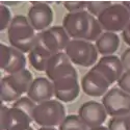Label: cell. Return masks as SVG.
Masks as SVG:
<instances>
[{"mask_svg": "<svg viewBox=\"0 0 130 130\" xmlns=\"http://www.w3.org/2000/svg\"><path fill=\"white\" fill-rule=\"evenodd\" d=\"M7 37L12 47L21 52H30L37 44V35L35 28L30 24L28 18L18 15L13 18L7 29Z\"/></svg>", "mask_w": 130, "mask_h": 130, "instance_id": "1", "label": "cell"}, {"mask_svg": "<svg viewBox=\"0 0 130 130\" xmlns=\"http://www.w3.org/2000/svg\"><path fill=\"white\" fill-rule=\"evenodd\" d=\"M66 119V110L58 100H49L37 105L34 121L41 127H55Z\"/></svg>", "mask_w": 130, "mask_h": 130, "instance_id": "2", "label": "cell"}, {"mask_svg": "<svg viewBox=\"0 0 130 130\" xmlns=\"http://www.w3.org/2000/svg\"><path fill=\"white\" fill-rule=\"evenodd\" d=\"M64 53L72 63L89 68L98 60V50L95 44L85 40H71Z\"/></svg>", "mask_w": 130, "mask_h": 130, "instance_id": "3", "label": "cell"}, {"mask_svg": "<svg viewBox=\"0 0 130 130\" xmlns=\"http://www.w3.org/2000/svg\"><path fill=\"white\" fill-rule=\"evenodd\" d=\"M107 32L123 31L130 23V12L123 3H112L97 18Z\"/></svg>", "mask_w": 130, "mask_h": 130, "instance_id": "4", "label": "cell"}, {"mask_svg": "<svg viewBox=\"0 0 130 130\" xmlns=\"http://www.w3.org/2000/svg\"><path fill=\"white\" fill-rule=\"evenodd\" d=\"M102 104L107 115L112 118L130 115V95L120 88H113L108 91L103 96Z\"/></svg>", "mask_w": 130, "mask_h": 130, "instance_id": "5", "label": "cell"}, {"mask_svg": "<svg viewBox=\"0 0 130 130\" xmlns=\"http://www.w3.org/2000/svg\"><path fill=\"white\" fill-rule=\"evenodd\" d=\"M54 96L60 102H72L80 93L78 83V74L76 69L62 75L61 77L53 81Z\"/></svg>", "mask_w": 130, "mask_h": 130, "instance_id": "6", "label": "cell"}, {"mask_svg": "<svg viewBox=\"0 0 130 130\" xmlns=\"http://www.w3.org/2000/svg\"><path fill=\"white\" fill-rule=\"evenodd\" d=\"M91 14L89 12L69 13L63 17L62 27L73 40H84L89 34Z\"/></svg>", "mask_w": 130, "mask_h": 130, "instance_id": "7", "label": "cell"}, {"mask_svg": "<svg viewBox=\"0 0 130 130\" xmlns=\"http://www.w3.org/2000/svg\"><path fill=\"white\" fill-rule=\"evenodd\" d=\"M78 116L86 127L92 129L102 126L106 120L107 112L102 103L97 101H88L79 107Z\"/></svg>", "mask_w": 130, "mask_h": 130, "instance_id": "8", "label": "cell"}, {"mask_svg": "<svg viewBox=\"0 0 130 130\" xmlns=\"http://www.w3.org/2000/svg\"><path fill=\"white\" fill-rule=\"evenodd\" d=\"M28 20L35 30L41 31L50 28L53 21V10L46 2H32L28 10Z\"/></svg>", "mask_w": 130, "mask_h": 130, "instance_id": "9", "label": "cell"}, {"mask_svg": "<svg viewBox=\"0 0 130 130\" xmlns=\"http://www.w3.org/2000/svg\"><path fill=\"white\" fill-rule=\"evenodd\" d=\"M92 69L100 73L110 83V85L116 81L118 82L125 72L121 58L116 55H107L101 57Z\"/></svg>", "mask_w": 130, "mask_h": 130, "instance_id": "10", "label": "cell"}, {"mask_svg": "<svg viewBox=\"0 0 130 130\" xmlns=\"http://www.w3.org/2000/svg\"><path fill=\"white\" fill-rule=\"evenodd\" d=\"M109 85L110 83L94 69H91L81 79L82 91L92 97L104 96L108 92Z\"/></svg>", "mask_w": 130, "mask_h": 130, "instance_id": "11", "label": "cell"}, {"mask_svg": "<svg viewBox=\"0 0 130 130\" xmlns=\"http://www.w3.org/2000/svg\"><path fill=\"white\" fill-rule=\"evenodd\" d=\"M74 69L75 68L73 63L67 54L64 52H59L56 54H53L51 56L45 72L48 79H50L53 82L54 80H56L60 76L69 73Z\"/></svg>", "mask_w": 130, "mask_h": 130, "instance_id": "12", "label": "cell"}, {"mask_svg": "<svg viewBox=\"0 0 130 130\" xmlns=\"http://www.w3.org/2000/svg\"><path fill=\"white\" fill-rule=\"evenodd\" d=\"M53 95H54L53 82L45 77L36 78L27 93L28 98H30L32 101L38 104L51 100Z\"/></svg>", "mask_w": 130, "mask_h": 130, "instance_id": "13", "label": "cell"}, {"mask_svg": "<svg viewBox=\"0 0 130 130\" xmlns=\"http://www.w3.org/2000/svg\"><path fill=\"white\" fill-rule=\"evenodd\" d=\"M95 46L103 56L113 55L120 46V38L115 32H103L101 37L95 42Z\"/></svg>", "mask_w": 130, "mask_h": 130, "instance_id": "14", "label": "cell"}, {"mask_svg": "<svg viewBox=\"0 0 130 130\" xmlns=\"http://www.w3.org/2000/svg\"><path fill=\"white\" fill-rule=\"evenodd\" d=\"M53 54L47 50L45 47H43L37 42L36 46L28 53V59L31 64V67L37 71H46L48 61L50 60Z\"/></svg>", "mask_w": 130, "mask_h": 130, "instance_id": "15", "label": "cell"}, {"mask_svg": "<svg viewBox=\"0 0 130 130\" xmlns=\"http://www.w3.org/2000/svg\"><path fill=\"white\" fill-rule=\"evenodd\" d=\"M31 119L22 110L17 108H9L8 109V121L6 130H25L30 127Z\"/></svg>", "mask_w": 130, "mask_h": 130, "instance_id": "16", "label": "cell"}, {"mask_svg": "<svg viewBox=\"0 0 130 130\" xmlns=\"http://www.w3.org/2000/svg\"><path fill=\"white\" fill-rule=\"evenodd\" d=\"M37 42L43 47H45L47 50H49L52 54L62 52L60 49L58 40L55 37V35L53 34L51 28H48L44 31H41L39 35H37Z\"/></svg>", "mask_w": 130, "mask_h": 130, "instance_id": "17", "label": "cell"}, {"mask_svg": "<svg viewBox=\"0 0 130 130\" xmlns=\"http://www.w3.org/2000/svg\"><path fill=\"white\" fill-rule=\"evenodd\" d=\"M7 76L9 77L10 81L14 83V85L21 94L28 93L32 82L35 80V79H32V74L26 69L16 74L7 75Z\"/></svg>", "mask_w": 130, "mask_h": 130, "instance_id": "18", "label": "cell"}, {"mask_svg": "<svg viewBox=\"0 0 130 130\" xmlns=\"http://www.w3.org/2000/svg\"><path fill=\"white\" fill-rule=\"evenodd\" d=\"M21 94L14 83L10 81L8 76H5L1 79L0 83V97L2 102H15L21 98Z\"/></svg>", "mask_w": 130, "mask_h": 130, "instance_id": "19", "label": "cell"}, {"mask_svg": "<svg viewBox=\"0 0 130 130\" xmlns=\"http://www.w3.org/2000/svg\"><path fill=\"white\" fill-rule=\"evenodd\" d=\"M25 67H26V58L24 53L12 47V56H10V60L5 67L4 71L7 73V75H12L25 70Z\"/></svg>", "mask_w": 130, "mask_h": 130, "instance_id": "20", "label": "cell"}, {"mask_svg": "<svg viewBox=\"0 0 130 130\" xmlns=\"http://www.w3.org/2000/svg\"><path fill=\"white\" fill-rule=\"evenodd\" d=\"M37 105L38 104L32 101L30 98H28V97H21L20 99H18L13 103L14 108H17V109H20L23 112H25L32 121H34V113L37 108Z\"/></svg>", "mask_w": 130, "mask_h": 130, "instance_id": "21", "label": "cell"}, {"mask_svg": "<svg viewBox=\"0 0 130 130\" xmlns=\"http://www.w3.org/2000/svg\"><path fill=\"white\" fill-rule=\"evenodd\" d=\"M59 130H89L79 116L70 115L66 117L59 126Z\"/></svg>", "mask_w": 130, "mask_h": 130, "instance_id": "22", "label": "cell"}, {"mask_svg": "<svg viewBox=\"0 0 130 130\" xmlns=\"http://www.w3.org/2000/svg\"><path fill=\"white\" fill-rule=\"evenodd\" d=\"M102 30H103V28L100 25L98 19H97L96 17H94V16H91V23H90L89 34H88V36H86V38L84 40L88 41V42H91V43L96 42L103 34Z\"/></svg>", "mask_w": 130, "mask_h": 130, "instance_id": "23", "label": "cell"}, {"mask_svg": "<svg viewBox=\"0 0 130 130\" xmlns=\"http://www.w3.org/2000/svg\"><path fill=\"white\" fill-rule=\"evenodd\" d=\"M111 4L112 3L110 1H89L86 5V12H89L92 16L98 18Z\"/></svg>", "mask_w": 130, "mask_h": 130, "instance_id": "24", "label": "cell"}, {"mask_svg": "<svg viewBox=\"0 0 130 130\" xmlns=\"http://www.w3.org/2000/svg\"><path fill=\"white\" fill-rule=\"evenodd\" d=\"M108 130H130V117L112 118L108 122Z\"/></svg>", "mask_w": 130, "mask_h": 130, "instance_id": "25", "label": "cell"}, {"mask_svg": "<svg viewBox=\"0 0 130 130\" xmlns=\"http://www.w3.org/2000/svg\"><path fill=\"white\" fill-rule=\"evenodd\" d=\"M13 21L12 15H10V10L8 9L7 6L4 4L0 5V29L5 30L8 29L10 23Z\"/></svg>", "mask_w": 130, "mask_h": 130, "instance_id": "26", "label": "cell"}, {"mask_svg": "<svg viewBox=\"0 0 130 130\" xmlns=\"http://www.w3.org/2000/svg\"><path fill=\"white\" fill-rule=\"evenodd\" d=\"M88 1H66L63 3V6L69 13H79L84 12L86 9Z\"/></svg>", "mask_w": 130, "mask_h": 130, "instance_id": "27", "label": "cell"}, {"mask_svg": "<svg viewBox=\"0 0 130 130\" xmlns=\"http://www.w3.org/2000/svg\"><path fill=\"white\" fill-rule=\"evenodd\" d=\"M10 56H12V47L6 46L4 44L0 45V66H1V69H5L10 60Z\"/></svg>", "mask_w": 130, "mask_h": 130, "instance_id": "28", "label": "cell"}, {"mask_svg": "<svg viewBox=\"0 0 130 130\" xmlns=\"http://www.w3.org/2000/svg\"><path fill=\"white\" fill-rule=\"evenodd\" d=\"M118 85L122 91L130 95V71H125L118 81Z\"/></svg>", "mask_w": 130, "mask_h": 130, "instance_id": "29", "label": "cell"}, {"mask_svg": "<svg viewBox=\"0 0 130 130\" xmlns=\"http://www.w3.org/2000/svg\"><path fill=\"white\" fill-rule=\"evenodd\" d=\"M8 109L9 108L1 104V110H0V130H6L7 121H8Z\"/></svg>", "mask_w": 130, "mask_h": 130, "instance_id": "30", "label": "cell"}, {"mask_svg": "<svg viewBox=\"0 0 130 130\" xmlns=\"http://www.w3.org/2000/svg\"><path fill=\"white\" fill-rule=\"evenodd\" d=\"M121 61L123 64V68L125 71H130V48L126 49L122 56H121Z\"/></svg>", "mask_w": 130, "mask_h": 130, "instance_id": "31", "label": "cell"}, {"mask_svg": "<svg viewBox=\"0 0 130 130\" xmlns=\"http://www.w3.org/2000/svg\"><path fill=\"white\" fill-rule=\"evenodd\" d=\"M122 37L124 42L126 43L127 45L130 46V23L127 25V27L122 31Z\"/></svg>", "mask_w": 130, "mask_h": 130, "instance_id": "32", "label": "cell"}, {"mask_svg": "<svg viewBox=\"0 0 130 130\" xmlns=\"http://www.w3.org/2000/svg\"><path fill=\"white\" fill-rule=\"evenodd\" d=\"M89 130H108V128H107V127H103V126H100V127L92 128V129H89Z\"/></svg>", "mask_w": 130, "mask_h": 130, "instance_id": "33", "label": "cell"}, {"mask_svg": "<svg viewBox=\"0 0 130 130\" xmlns=\"http://www.w3.org/2000/svg\"><path fill=\"white\" fill-rule=\"evenodd\" d=\"M38 130H57V129L54 128V127H41Z\"/></svg>", "mask_w": 130, "mask_h": 130, "instance_id": "34", "label": "cell"}, {"mask_svg": "<svg viewBox=\"0 0 130 130\" xmlns=\"http://www.w3.org/2000/svg\"><path fill=\"white\" fill-rule=\"evenodd\" d=\"M123 4L128 8V10L130 12V1H125V2H123Z\"/></svg>", "mask_w": 130, "mask_h": 130, "instance_id": "35", "label": "cell"}, {"mask_svg": "<svg viewBox=\"0 0 130 130\" xmlns=\"http://www.w3.org/2000/svg\"><path fill=\"white\" fill-rule=\"evenodd\" d=\"M25 130H34V129H32V127H28V128L25 129Z\"/></svg>", "mask_w": 130, "mask_h": 130, "instance_id": "36", "label": "cell"}, {"mask_svg": "<svg viewBox=\"0 0 130 130\" xmlns=\"http://www.w3.org/2000/svg\"><path fill=\"white\" fill-rule=\"evenodd\" d=\"M129 117H130V115H129Z\"/></svg>", "mask_w": 130, "mask_h": 130, "instance_id": "37", "label": "cell"}]
</instances>
